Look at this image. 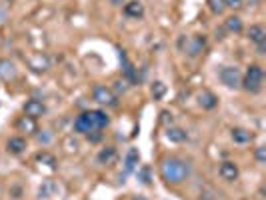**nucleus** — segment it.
Segmentation results:
<instances>
[{
	"mask_svg": "<svg viewBox=\"0 0 266 200\" xmlns=\"http://www.w3.org/2000/svg\"><path fill=\"white\" fill-rule=\"evenodd\" d=\"M190 174V166L186 160L178 156H168L160 162V176L166 184H182Z\"/></svg>",
	"mask_w": 266,
	"mask_h": 200,
	"instance_id": "1",
	"label": "nucleus"
},
{
	"mask_svg": "<svg viewBox=\"0 0 266 200\" xmlns=\"http://www.w3.org/2000/svg\"><path fill=\"white\" fill-rule=\"evenodd\" d=\"M108 122H110V118L102 110H88V112H82L74 120V130L82 132V134H88V132L102 130L104 126H108Z\"/></svg>",
	"mask_w": 266,
	"mask_h": 200,
	"instance_id": "2",
	"label": "nucleus"
},
{
	"mask_svg": "<svg viewBox=\"0 0 266 200\" xmlns=\"http://www.w3.org/2000/svg\"><path fill=\"white\" fill-rule=\"evenodd\" d=\"M262 80H264V70H262V66L258 64H250L248 66V70H246V76L244 80H242V88H244L246 92H260V88H262Z\"/></svg>",
	"mask_w": 266,
	"mask_h": 200,
	"instance_id": "3",
	"label": "nucleus"
},
{
	"mask_svg": "<svg viewBox=\"0 0 266 200\" xmlns=\"http://www.w3.org/2000/svg\"><path fill=\"white\" fill-rule=\"evenodd\" d=\"M218 78L226 88H238L240 82H242V76H240V70L236 66H222L218 72Z\"/></svg>",
	"mask_w": 266,
	"mask_h": 200,
	"instance_id": "4",
	"label": "nucleus"
},
{
	"mask_svg": "<svg viewBox=\"0 0 266 200\" xmlns=\"http://www.w3.org/2000/svg\"><path fill=\"white\" fill-rule=\"evenodd\" d=\"M92 98H94L98 104H102V106H116V94H114L112 90H110V88L102 86V84L94 86V90H92Z\"/></svg>",
	"mask_w": 266,
	"mask_h": 200,
	"instance_id": "5",
	"label": "nucleus"
},
{
	"mask_svg": "<svg viewBox=\"0 0 266 200\" xmlns=\"http://www.w3.org/2000/svg\"><path fill=\"white\" fill-rule=\"evenodd\" d=\"M28 66L34 72H46L50 68V60H48V56H44L42 52H38V54L28 58Z\"/></svg>",
	"mask_w": 266,
	"mask_h": 200,
	"instance_id": "6",
	"label": "nucleus"
},
{
	"mask_svg": "<svg viewBox=\"0 0 266 200\" xmlns=\"http://www.w3.org/2000/svg\"><path fill=\"white\" fill-rule=\"evenodd\" d=\"M16 78V66L8 58H0V80L10 82Z\"/></svg>",
	"mask_w": 266,
	"mask_h": 200,
	"instance_id": "7",
	"label": "nucleus"
},
{
	"mask_svg": "<svg viewBox=\"0 0 266 200\" xmlns=\"http://www.w3.org/2000/svg\"><path fill=\"white\" fill-rule=\"evenodd\" d=\"M44 112H46V106H44L40 100H34V98H32V100H28V102L24 104V114L30 116V118H34V120L40 118Z\"/></svg>",
	"mask_w": 266,
	"mask_h": 200,
	"instance_id": "8",
	"label": "nucleus"
},
{
	"mask_svg": "<svg viewBox=\"0 0 266 200\" xmlns=\"http://www.w3.org/2000/svg\"><path fill=\"white\" fill-rule=\"evenodd\" d=\"M218 172H220V176H222V180H226V182H234L238 178V166L234 162H230V160L220 164Z\"/></svg>",
	"mask_w": 266,
	"mask_h": 200,
	"instance_id": "9",
	"label": "nucleus"
},
{
	"mask_svg": "<svg viewBox=\"0 0 266 200\" xmlns=\"http://www.w3.org/2000/svg\"><path fill=\"white\" fill-rule=\"evenodd\" d=\"M198 104H200L204 110H212V108H216L218 98H216L210 90H202L200 94H198Z\"/></svg>",
	"mask_w": 266,
	"mask_h": 200,
	"instance_id": "10",
	"label": "nucleus"
},
{
	"mask_svg": "<svg viewBox=\"0 0 266 200\" xmlns=\"http://www.w3.org/2000/svg\"><path fill=\"white\" fill-rule=\"evenodd\" d=\"M124 14L130 18H142L144 16V4L138 2V0H132L124 6Z\"/></svg>",
	"mask_w": 266,
	"mask_h": 200,
	"instance_id": "11",
	"label": "nucleus"
},
{
	"mask_svg": "<svg viewBox=\"0 0 266 200\" xmlns=\"http://www.w3.org/2000/svg\"><path fill=\"white\" fill-rule=\"evenodd\" d=\"M6 150L10 154H22L26 150V140L22 136H12L8 142H6Z\"/></svg>",
	"mask_w": 266,
	"mask_h": 200,
	"instance_id": "12",
	"label": "nucleus"
},
{
	"mask_svg": "<svg viewBox=\"0 0 266 200\" xmlns=\"http://www.w3.org/2000/svg\"><path fill=\"white\" fill-rule=\"evenodd\" d=\"M166 138H168L170 142H174V144H180V142L186 140V130H182V128H178V126H168Z\"/></svg>",
	"mask_w": 266,
	"mask_h": 200,
	"instance_id": "13",
	"label": "nucleus"
},
{
	"mask_svg": "<svg viewBox=\"0 0 266 200\" xmlns=\"http://www.w3.org/2000/svg\"><path fill=\"white\" fill-rule=\"evenodd\" d=\"M248 38H250L252 42H256V44L266 42V28H264L262 24H252V26L248 28Z\"/></svg>",
	"mask_w": 266,
	"mask_h": 200,
	"instance_id": "14",
	"label": "nucleus"
},
{
	"mask_svg": "<svg viewBox=\"0 0 266 200\" xmlns=\"http://www.w3.org/2000/svg\"><path fill=\"white\" fill-rule=\"evenodd\" d=\"M230 136H232V140H234V142H238V144H246V142H250V140H252L250 130H246V128H232Z\"/></svg>",
	"mask_w": 266,
	"mask_h": 200,
	"instance_id": "15",
	"label": "nucleus"
},
{
	"mask_svg": "<svg viewBox=\"0 0 266 200\" xmlns=\"http://www.w3.org/2000/svg\"><path fill=\"white\" fill-rule=\"evenodd\" d=\"M116 160V148L114 146H106L98 152V162L100 164H112Z\"/></svg>",
	"mask_w": 266,
	"mask_h": 200,
	"instance_id": "16",
	"label": "nucleus"
},
{
	"mask_svg": "<svg viewBox=\"0 0 266 200\" xmlns=\"http://www.w3.org/2000/svg\"><path fill=\"white\" fill-rule=\"evenodd\" d=\"M16 128H18L20 132H28V134H32V132H36V122H34V118H30V116L24 114V116L18 118Z\"/></svg>",
	"mask_w": 266,
	"mask_h": 200,
	"instance_id": "17",
	"label": "nucleus"
},
{
	"mask_svg": "<svg viewBox=\"0 0 266 200\" xmlns=\"http://www.w3.org/2000/svg\"><path fill=\"white\" fill-rule=\"evenodd\" d=\"M204 44H206L204 36H196V38H192V40L188 42V54H190V56H198V54L204 50Z\"/></svg>",
	"mask_w": 266,
	"mask_h": 200,
	"instance_id": "18",
	"label": "nucleus"
},
{
	"mask_svg": "<svg viewBox=\"0 0 266 200\" xmlns=\"http://www.w3.org/2000/svg\"><path fill=\"white\" fill-rule=\"evenodd\" d=\"M126 172H132L136 168V164H138V152L134 150V148H130L128 150V154H126Z\"/></svg>",
	"mask_w": 266,
	"mask_h": 200,
	"instance_id": "19",
	"label": "nucleus"
},
{
	"mask_svg": "<svg viewBox=\"0 0 266 200\" xmlns=\"http://www.w3.org/2000/svg\"><path fill=\"white\" fill-rule=\"evenodd\" d=\"M36 160L40 164H46L48 168H56V158H54V154H50V152H40L36 156Z\"/></svg>",
	"mask_w": 266,
	"mask_h": 200,
	"instance_id": "20",
	"label": "nucleus"
},
{
	"mask_svg": "<svg viewBox=\"0 0 266 200\" xmlns=\"http://www.w3.org/2000/svg\"><path fill=\"white\" fill-rule=\"evenodd\" d=\"M224 26H226L228 32H240L242 30V20L238 16H230V18H226Z\"/></svg>",
	"mask_w": 266,
	"mask_h": 200,
	"instance_id": "21",
	"label": "nucleus"
},
{
	"mask_svg": "<svg viewBox=\"0 0 266 200\" xmlns=\"http://www.w3.org/2000/svg\"><path fill=\"white\" fill-rule=\"evenodd\" d=\"M150 92H152V96H154V100H160L164 94H166V86H164V82H160V80H156L152 84V88H150Z\"/></svg>",
	"mask_w": 266,
	"mask_h": 200,
	"instance_id": "22",
	"label": "nucleus"
},
{
	"mask_svg": "<svg viewBox=\"0 0 266 200\" xmlns=\"http://www.w3.org/2000/svg\"><path fill=\"white\" fill-rule=\"evenodd\" d=\"M120 60H122V64H124V74H126V78H128V80H136V76H134V68H132V64L128 62V58H126V54H124V52L120 54Z\"/></svg>",
	"mask_w": 266,
	"mask_h": 200,
	"instance_id": "23",
	"label": "nucleus"
},
{
	"mask_svg": "<svg viewBox=\"0 0 266 200\" xmlns=\"http://www.w3.org/2000/svg\"><path fill=\"white\" fill-rule=\"evenodd\" d=\"M208 8L214 14H222L224 12V2H222V0H208Z\"/></svg>",
	"mask_w": 266,
	"mask_h": 200,
	"instance_id": "24",
	"label": "nucleus"
},
{
	"mask_svg": "<svg viewBox=\"0 0 266 200\" xmlns=\"http://www.w3.org/2000/svg\"><path fill=\"white\" fill-rule=\"evenodd\" d=\"M254 158H256L258 164H264V162H266V148H264V146H258V148H256Z\"/></svg>",
	"mask_w": 266,
	"mask_h": 200,
	"instance_id": "25",
	"label": "nucleus"
},
{
	"mask_svg": "<svg viewBox=\"0 0 266 200\" xmlns=\"http://www.w3.org/2000/svg\"><path fill=\"white\" fill-rule=\"evenodd\" d=\"M224 2V8H232V10H238L244 4V0H222Z\"/></svg>",
	"mask_w": 266,
	"mask_h": 200,
	"instance_id": "26",
	"label": "nucleus"
},
{
	"mask_svg": "<svg viewBox=\"0 0 266 200\" xmlns=\"http://www.w3.org/2000/svg\"><path fill=\"white\" fill-rule=\"evenodd\" d=\"M142 178H144V180H142L144 184H150V180H148V168H144V170H142Z\"/></svg>",
	"mask_w": 266,
	"mask_h": 200,
	"instance_id": "27",
	"label": "nucleus"
},
{
	"mask_svg": "<svg viewBox=\"0 0 266 200\" xmlns=\"http://www.w3.org/2000/svg\"><path fill=\"white\" fill-rule=\"evenodd\" d=\"M162 120H164V122H168V120L172 122V114H168V112H162Z\"/></svg>",
	"mask_w": 266,
	"mask_h": 200,
	"instance_id": "28",
	"label": "nucleus"
},
{
	"mask_svg": "<svg viewBox=\"0 0 266 200\" xmlns=\"http://www.w3.org/2000/svg\"><path fill=\"white\" fill-rule=\"evenodd\" d=\"M132 200H146V198H144V196H134Z\"/></svg>",
	"mask_w": 266,
	"mask_h": 200,
	"instance_id": "29",
	"label": "nucleus"
},
{
	"mask_svg": "<svg viewBox=\"0 0 266 200\" xmlns=\"http://www.w3.org/2000/svg\"><path fill=\"white\" fill-rule=\"evenodd\" d=\"M8 2H12V0H8Z\"/></svg>",
	"mask_w": 266,
	"mask_h": 200,
	"instance_id": "30",
	"label": "nucleus"
}]
</instances>
